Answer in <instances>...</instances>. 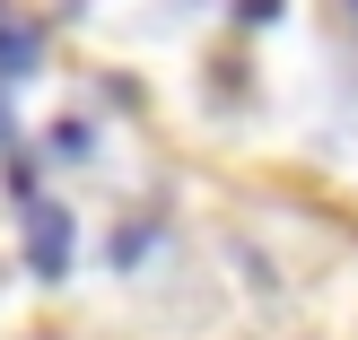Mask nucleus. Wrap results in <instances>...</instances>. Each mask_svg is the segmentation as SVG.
Instances as JSON below:
<instances>
[{"mask_svg": "<svg viewBox=\"0 0 358 340\" xmlns=\"http://www.w3.org/2000/svg\"><path fill=\"white\" fill-rule=\"evenodd\" d=\"M52 157H87V122H52Z\"/></svg>", "mask_w": 358, "mask_h": 340, "instance_id": "nucleus-3", "label": "nucleus"}, {"mask_svg": "<svg viewBox=\"0 0 358 340\" xmlns=\"http://www.w3.org/2000/svg\"><path fill=\"white\" fill-rule=\"evenodd\" d=\"M0 131H9V87H0Z\"/></svg>", "mask_w": 358, "mask_h": 340, "instance_id": "nucleus-5", "label": "nucleus"}, {"mask_svg": "<svg viewBox=\"0 0 358 340\" xmlns=\"http://www.w3.org/2000/svg\"><path fill=\"white\" fill-rule=\"evenodd\" d=\"M35 61H44V35H35V17L0 9V79H17V70H35Z\"/></svg>", "mask_w": 358, "mask_h": 340, "instance_id": "nucleus-2", "label": "nucleus"}, {"mask_svg": "<svg viewBox=\"0 0 358 340\" xmlns=\"http://www.w3.org/2000/svg\"><path fill=\"white\" fill-rule=\"evenodd\" d=\"M236 17H245V27H271V17H280V0H236Z\"/></svg>", "mask_w": 358, "mask_h": 340, "instance_id": "nucleus-4", "label": "nucleus"}, {"mask_svg": "<svg viewBox=\"0 0 358 340\" xmlns=\"http://www.w3.org/2000/svg\"><path fill=\"white\" fill-rule=\"evenodd\" d=\"M27 262L44 279H62L70 271V209H52V201H35L27 209Z\"/></svg>", "mask_w": 358, "mask_h": 340, "instance_id": "nucleus-1", "label": "nucleus"}]
</instances>
